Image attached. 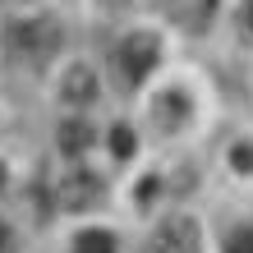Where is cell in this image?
Here are the masks:
<instances>
[{
	"label": "cell",
	"mask_w": 253,
	"mask_h": 253,
	"mask_svg": "<svg viewBox=\"0 0 253 253\" xmlns=\"http://www.w3.org/2000/svg\"><path fill=\"white\" fill-rule=\"evenodd\" d=\"M157 60H161V37H152V33H129L115 46V74H120L125 87H138L157 69Z\"/></svg>",
	"instance_id": "7a4b0ae2"
},
{
	"label": "cell",
	"mask_w": 253,
	"mask_h": 253,
	"mask_svg": "<svg viewBox=\"0 0 253 253\" xmlns=\"http://www.w3.org/2000/svg\"><path fill=\"white\" fill-rule=\"evenodd\" d=\"M226 253H253V221H249V226H235V230H230Z\"/></svg>",
	"instance_id": "9c48e42d"
},
{
	"label": "cell",
	"mask_w": 253,
	"mask_h": 253,
	"mask_svg": "<svg viewBox=\"0 0 253 253\" xmlns=\"http://www.w3.org/2000/svg\"><path fill=\"white\" fill-rule=\"evenodd\" d=\"M111 147H115V157H133V129H115V138H111Z\"/></svg>",
	"instance_id": "30bf717a"
},
{
	"label": "cell",
	"mask_w": 253,
	"mask_h": 253,
	"mask_svg": "<svg viewBox=\"0 0 253 253\" xmlns=\"http://www.w3.org/2000/svg\"><path fill=\"white\" fill-rule=\"evenodd\" d=\"M74 253H115V235L111 230H83L74 240Z\"/></svg>",
	"instance_id": "ba28073f"
},
{
	"label": "cell",
	"mask_w": 253,
	"mask_h": 253,
	"mask_svg": "<svg viewBox=\"0 0 253 253\" xmlns=\"http://www.w3.org/2000/svg\"><path fill=\"white\" fill-rule=\"evenodd\" d=\"M101 198V180L92 170H65L60 180H55V203L65 207V212H83V207H92Z\"/></svg>",
	"instance_id": "277c9868"
},
{
	"label": "cell",
	"mask_w": 253,
	"mask_h": 253,
	"mask_svg": "<svg viewBox=\"0 0 253 253\" xmlns=\"http://www.w3.org/2000/svg\"><path fill=\"white\" fill-rule=\"evenodd\" d=\"M60 97L74 101V106H92V101H97V74L87 65H74L65 74V83H60Z\"/></svg>",
	"instance_id": "5b68a950"
},
{
	"label": "cell",
	"mask_w": 253,
	"mask_h": 253,
	"mask_svg": "<svg viewBox=\"0 0 253 253\" xmlns=\"http://www.w3.org/2000/svg\"><path fill=\"white\" fill-rule=\"evenodd\" d=\"M147 253H203V235H198V221L193 216H170L166 226L152 235Z\"/></svg>",
	"instance_id": "3957f363"
},
{
	"label": "cell",
	"mask_w": 253,
	"mask_h": 253,
	"mask_svg": "<svg viewBox=\"0 0 253 253\" xmlns=\"http://www.w3.org/2000/svg\"><path fill=\"white\" fill-rule=\"evenodd\" d=\"M87 143H92V129H87L83 120H65V125H60V147H65L69 157H79Z\"/></svg>",
	"instance_id": "52a82bcc"
},
{
	"label": "cell",
	"mask_w": 253,
	"mask_h": 253,
	"mask_svg": "<svg viewBox=\"0 0 253 253\" xmlns=\"http://www.w3.org/2000/svg\"><path fill=\"white\" fill-rule=\"evenodd\" d=\"M0 184H5V170H0Z\"/></svg>",
	"instance_id": "7c38bea8"
},
{
	"label": "cell",
	"mask_w": 253,
	"mask_h": 253,
	"mask_svg": "<svg viewBox=\"0 0 253 253\" xmlns=\"http://www.w3.org/2000/svg\"><path fill=\"white\" fill-rule=\"evenodd\" d=\"M184 115H189V106H184V97L180 92H166V97H161L157 101V106H152V120L161 125V129H180V120H184Z\"/></svg>",
	"instance_id": "8992f818"
},
{
	"label": "cell",
	"mask_w": 253,
	"mask_h": 253,
	"mask_svg": "<svg viewBox=\"0 0 253 253\" xmlns=\"http://www.w3.org/2000/svg\"><path fill=\"white\" fill-rule=\"evenodd\" d=\"M60 23L55 19H19L5 33V51H9V60H23V65H42V60H51L55 51H60Z\"/></svg>",
	"instance_id": "6da1fadb"
},
{
	"label": "cell",
	"mask_w": 253,
	"mask_h": 253,
	"mask_svg": "<svg viewBox=\"0 0 253 253\" xmlns=\"http://www.w3.org/2000/svg\"><path fill=\"white\" fill-rule=\"evenodd\" d=\"M240 33L253 42V0H244V5H240Z\"/></svg>",
	"instance_id": "8fae6325"
}]
</instances>
